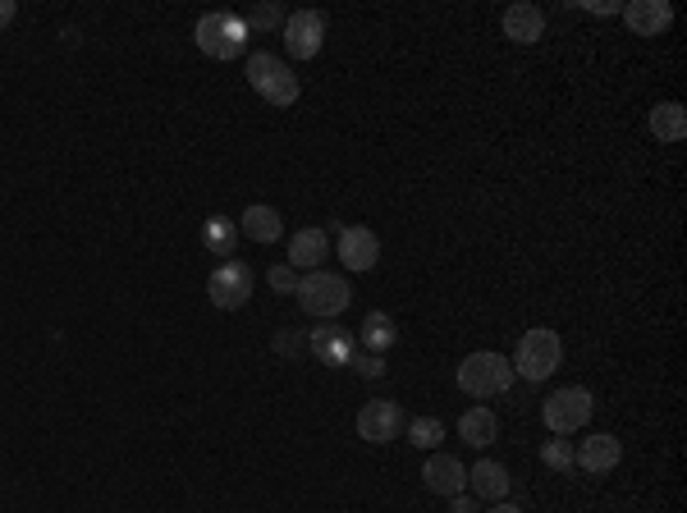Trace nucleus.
Returning <instances> with one entry per match:
<instances>
[{
	"label": "nucleus",
	"instance_id": "a211bd4d",
	"mask_svg": "<svg viewBox=\"0 0 687 513\" xmlns=\"http://www.w3.org/2000/svg\"><path fill=\"white\" fill-rule=\"evenodd\" d=\"M468 491H477V500L504 504V495H509V468L495 463V459H481L477 468H468Z\"/></svg>",
	"mask_w": 687,
	"mask_h": 513
},
{
	"label": "nucleus",
	"instance_id": "39448f33",
	"mask_svg": "<svg viewBox=\"0 0 687 513\" xmlns=\"http://www.w3.org/2000/svg\"><path fill=\"white\" fill-rule=\"evenodd\" d=\"M564 362V345L550 326H532L523 339H519V353H513V372L523 381H546L550 372H559Z\"/></svg>",
	"mask_w": 687,
	"mask_h": 513
},
{
	"label": "nucleus",
	"instance_id": "7ed1b4c3",
	"mask_svg": "<svg viewBox=\"0 0 687 513\" xmlns=\"http://www.w3.org/2000/svg\"><path fill=\"white\" fill-rule=\"evenodd\" d=\"M298 307L307 312V317H321V321H335L344 307L353 303V290L344 275H330V271H307L298 280Z\"/></svg>",
	"mask_w": 687,
	"mask_h": 513
},
{
	"label": "nucleus",
	"instance_id": "f3484780",
	"mask_svg": "<svg viewBox=\"0 0 687 513\" xmlns=\"http://www.w3.org/2000/svg\"><path fill=\"white\" fill-rule=\"evenodd\" d=\"M239 234H248L252 243H275V239H284V220H280L275 207L252 203V207L239 216Z\"/></svg>",
	"mask_w": 687,
	"mask_h": 513
},
{
	"label": "nucleus",
	"instance_id": "aec40b11",
	"mask_svg": "<svg viewBox=\"0 0 687 513\" xmlns=\"http://www.w3.org/2000/svg\"><path fill=\"white\" fill-rule=\"evenodd\" d=\"M651 133L661 142H683L687 138V110L678 101H655L651 106Z\"/></svg>",
	"mask_w": 687,
	"mask_h": 513
},
{
	"label": "nucleus",
	"instance_id": "9d476101",
	"mask_svg": "<svg viewBox=\"0 0 687 513\" xmlns=\"http://www.w3.org/2000/svg\"><path fill=\"white\" fill-rule=\"evenodd\" d=\"M619 459H623V445H619L610 432H596V436H587L582 445H572V468H582L587 477L614 472Z\"/></svg>",
	"mask_w": 687,
	"mask_h": 513
},
{
	"label": "nucleus",
	"instance_id": "bb28decb",
	"mask_svg": "<svg viewBox=\"0 0 687 513\" xmlns=\"http://www.w3.org/2000/svg\"><path fill=\"white\" fill-rule=\"evenodd\" d=\"M353 367H358V376H367V381L385 376V358L381 353H353Z\"/></svg>",
	"mask_w": 687,
	"mask_h": 513
},
{
	"label": "nucleus",
	"instance_id": "6e6552de",
	"mask_svg": "<svg viewBox=\"0 0 687 513\" xmlns=\"http://www.w3.org/2000/svg\"><path fill=\"white\" fill-rule=\"evenodd\" d=\"M284 46H290L294 61H317L321 46H326V19L317 10H294L284 14Z\"/></svg>",
	"mask_w": 687,
	"mask_h": 513
},
{
	"label": "nucleus",
	"instance_id": "4be33fe9",
	"mask_svg": "<svg viewBox=\"0 0 687 513\" xmlns=\"http://www.w3.org/2000/svg\"><path fill=\"white\" fill-rule=\"evenodd\" d=\"M399 345V326L390 312H367V321H362V349L367 353H385Z\"/></svg>",
	"mask_w": 687,
	"mask_h": 513
},
{
	"label": "nucleus",
	"instance_id": "423d86ee",
	"mask_svg": "<svg viewBox=\"0 0 687 513\" xmlns=\"http://www.w3.org/2000/svg\"><path fill=\"white\" fill-rule=\"evenodd\" d=\"M591 413H596V399H591V390H582V385H564V390H555V394L546 399V404H541V422H546L555 436L582 432V426L591 422Z\"/></svg>",
	"mask_w": 687,
	"mask_h": 513
},
{
	"label": "nucleus",
	"instance_id": "4468645a",
	"mask_svg": "<svg viewBox=\"0 0 687 513\" xmlns=\"http://www.w3.org/2000/svg\"><path fill=\"white\" fill-rule=\"evenodd\" d=\"M619 14H623V23L633 28L637 37H661L665 28L674 23V6H669V0H633V6H623Z\"/></svg>",
	"mask_w": 687,
	"mask_h": 513
},
{
	"label": "nucleus",
	"instance_id": "f8f14e48",
	"mask_svg": "<svg viewBox=\"0 0 687 513\" xmlns=\"http://www.w3.org/2000/svg\"><path fill=\"white\" fill-rule=\"evenodd\" d=\"M339 262L349 271H371L381 262V239L367 225H344L339 230Z\"/></svg>",
	"mask_w": 687,
	"mask_h": 513
},
{
	"label": "nucleus",
	"instance_id": "0eeeda50",
	"mask_svg": "<svg viewBox=\"0 0 687 513\" xmlns=\"http://www.w3.org/2000/svg\"><path fill=\"white\" fill-rule=\"evenodd\" d=\"M252 266L248 262H220L207 280V298L220 307V312H239L248 298H252Z\"/></svg>",
	"mask_w": 687,
	"mask_h": 513
},
{
	"label": "nucleus",
	"instance_id": "6ab92c4d",
	"mask_svg": "<svg viewBox=\"0 0 687 513\" xmlns=\"http://www.w3.org/2000/svg\"><path fill=\"white\" fill-rule=\"evenodd\" d=\"M495 436H500V422H495V413L491 408H468L464 417H458V440L464 445H472V449H486V445H495Z\"/></svg>",
	"mask_w": 687,
	"mask_h": 513
},
{
	"label": "nucleus",
	"instance_id": "412c9836",
	"mask_svg": "<svg viewBox=\"0 0 687 513\" xmlns=\"http://www.w3.org/2000/svg\"><path fill=\"white\" fill-rule=\"evenodd\" d=\"M203 248H207L211 256H235V248H239V220L207 216V220H203Z\"/></svg>",
	"mask_w": 687,
	"mask_h": 513
},
{
	"label": "nucleus",
	"instance_id": "393cba45",
	"mask_svg": "<svg viewBox=\"0 0 687 513\" xmlns=\"http://www.w3.org/2000/svg\"><path fill=\"white\" fill-rule=\"evenodd\" d=\"M243 23H248V33H252V28H257V33H266V28H284V10H280V6L248 10V14H243Z\"/></svg>",
	"mask_w": 687,
	"mask_h": 513
},
{
	"label": "nucleus",
	"instance_id": "20e7f679",
	"mask_svg": "<svg viewBox=\"0 0 687 513\" xmlns=\"http://www.w3.org/2000/svg\"><path fill=\"white\" fill-rule=\"evenodd\" d=\"M513 385V362L504 353H468L464 362H458V390L472 394V399H491V394H504Z\"/></svg>",
	"mask_w": 687,
	"mask_h": 513
},
{
	"label": "nucleus",
	"instance_id": "c756f323",
	"mask_svg": "<svg viewBox=\"0 0 687 513\" xmlns=\"http://www.w3.org/2000/svg\"><path fill=\"white\" fill-rule=\"evenodd\" d=\"M14 14H19V6H14V0H0V28H6V23H14Z\"/></svg>",
	"mask_w": 687,
	"mask_h": 513
},
{
	"label": "nucleus",
	"instance_id": "dca6fc26",
	"mask_svg": "<svg viewBox=\"0 0 687 513\" xmlns=\"http://www.w3.org/2000/svg\"><path fill=\"white\" fill-rule=\"evenodd\" d=\"M326 256H330L326 230H317V225H307V230H294V239H290V266H294V271H321Z\"/></svg>",
	"mask_w": 687,
	"mask_h": 513
},
{
	"label": "nucleus",
	"instance_id": "7c9ffc66",
	"mask_svg": "<svg viewBox=\"0 0 687 513\" xmlns=\"http://www.w3.org/2000/svg\"><path fill=\"white\" fill-rule=\"evenodd\" d=\"M491 513H523V509H519V504H495Z\"/></svg>",
	"mask_w": 687,
	"mask_h": 513
},
{
	"label": "nucleus",
	"instance_id": "9b49d317",
	"mask_svg": "<svg viewBox=\"0 0 687 513\" xmlns=\"http://www.w3.org/2000/svg\"><path fill=\"white\" fill-rule=\"evenodd\" d=\"M307 349H312V358H317L321 367H349L353 353H358V339L344 330V326L326 321V326H317V330L307 335Z\"/></svg>",
	"mask_w": 687,
	"mask_h": 513
},
{
	"label": "nucleus",
	"instance_id": "ddd939ff",
	"mask_svg": "<svg viewBox=\"0 0 687 513\" xmlns=\"http://www.w3.org/2000/svg\"><path fill=\"white\" fill-rule=\"evenodd\" d=\"M422 481H426V491H436V495L454 500V495L468 491V468L458 463L454 454H432V459H426V468H422Z\"/></svg>",
	"mask_w": 687,
	"mask_h": 513
},
{
	"label": "nucleus",
	"instance_id": "b1692460",
	"mask_svg": "<svg viewBox=\"0 0 687 513\" xmlns=\"http://www.w3.org/2000/svg\"><path fill=\"white\" fill-rule=\"evenodd\" d=\"M541 463L555 472H572V445L568 440H546L541 445Z\"/></svg>",
	"mask_w": 687,
	"mask_h": 513
},
{
	"label": "nucleus",
	"instance_id": "c85d7f7f",
	"mask_svg": "<svg viewBox=\"0 0 687 513\" xmlns=\"http://www.w3.org/2000/svg\"><path fill=\"white\" fill-rule=\"evenodd\" d=\"M449 513H477V500H468V495H454V500H449Z\"/></svg>",
	"mask_w": 687,
	"mask_h": 513
},
{
	"label": "nucleus",
	"instance_id": "5701e85b",
	"mask_svg": "<svg viewBox=\"0 0 687 513\" xmlns=\"http://www.w3.org/2000/svg\"><path fill=\"white\" fill-rule=\"evenodd\" d=\"M408 440H413L417 449H440L445 422H440V417H413V422H408Z\"/></svg>",
	"mask_w": 687,
	"mask_h": 513
},
{
	"label": "nucleus",
	"instance_id": "f257e3e1",
	"mask_svg": "<svg viewBox=\"0 0 687 513\" xmlns=\"http://www.w3.org/2000/svg\"><path fill=\"white\" fill-rule=\"evenodd\" d=\"M193 37H197V46H203V55H211V61H239V55H248V37L252 33H248L243 14L211 10V14L197 19Z\"/></svg>",
	"mask_w": 687,
	"mask_h": 513
},
{
	"label": "nucleus",
	"instance_id": "cd10ccee",
	"mask_svg": "<svg viewBox=\"0 0 687 513\" xmlns=\"http://www.w3.org/2000/svg\"><path fill=\"white\" fill-rule=\"evenodd\" d=\"M298 349H303V339H298V335H290V330H280V335H275V353H284V358L294 353V358H298Z\"/></svg>",
	"mask_w": 687,
	"mask_h": 513
},
{
	"label": "nucleus",
	"instance_id": "1a4fd4ad",
	"mask_svg": "<svg viewBox=\"0 0 687 513\" xmlns=\"http://www.w3.org/2000/svg\"><path fill=\"white\" fill-rule=\"evenodd\" d=\"M399 432H404V408L394 399H371L358 413V436L371 440V445H390Z\"/></svg>",
	"mask_w": 687,
	"mask_h": 513
},
{
	"label": "nucleus",
	"instance_id": "f03ea898",
	"mask_svg": "<svg viewBox=\"0 0 687 513\" xmlns=\"http://www.w3.org/2000/svg\"><path fill=\"white\" fill-rule=\"evenodd\" d=\"M248 83H252V92L262 97L266 106H294L298 101V92H303V83H298V74L280 61V55H271V51H257V55H248Z\"/></svg>",
	"mask_w": 687,
	"mask_h": 513
},
{
	"label": "nucleus",
	"instance_id": "a878e982",
	"mask_svg": "<svg viewBox=\"0 0 687 513\" xmlns=\"http://www.w3.org/2000/svg\"><path fill=\"white\" fill-rule=\"evenodd\" d=\"M266 284H271L275 294H294V290H298V271H294L290 262H280V266L266 271Z\"/></svg>",
	"mask_w": 687,
	"mask_h": 513
},
{
	"label": "nucleus",
	"instance_id": "2eb2a0df",
	"mask_svg": "<svg viewBox=\"0 0 687 513\" xmlns=\"http://www.w3.org/2000/svg\"><path fill=\"white\" fill-rule=\"evenodd\" d=\"M504 37L519 42V46H532L546 37V10L541 6H527V0H519V6L504 10Z\"/></svg>",
	"mask_w": 687,
	"mask_h": 513
}]
</instances>
